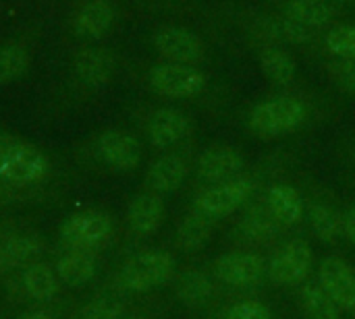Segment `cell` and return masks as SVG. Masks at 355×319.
Returning <instances> with one entry per match:
<instances>
[{
	"label": "cell",
	"mask_w": 355,
	"mask_h": 319,
	"mask_svg": "<svg viewBox=\"0 0 355 319\" xmlns=\"http://www.w3.org/2000/svg\"><path fill=\"white\" fill-rule=\"evenodd\" d=\"M331 71V77L335 81V85L347 93L355 98V60H341V58H335L329 66Z\"/></svg>",
	"instance_id": "cell-33"
},
{
	"label": "cell",
	"mask_w": 355,
	"mask_h": 319,
	"mask_svg": "<svg viewBox=\"0 0 355 319\" xmlns=\"http://www.w3.org/2000/svg\"><path fill=\"white\" fill-rule=\"evenodd\" d=\"M116 319H139V318H135V316H127V318H123V316H121V318H116Z\"/></svg>",
	"instance_id": "cell-38"
},
{
	"label": "cell",
	"mask_w": 355,
	"mask_h": 319,
	"mask_svg": "<svg viewBox=\"0 0 355 319\" xmlns=\"http://www.w3.org/2000/svg\"><path fill=\"white\" fill-rule=\"evenodd\" d=\"M112 218L102 210H81L71 214L58 230L60 243L69 249H94L104 245L112 235Z\"/></svg>",
	"instance_id": "cell-6"
},
{
	"label": "cell",
	"mask_w": 355,
	"mask_h": 319,
	"mask_svg": "<svg viewBox=\"0 0 355 319\" xmlns=\"http://www.w3.org/2000/svg\"><path fill=\"white\" fill-rule=\"evenodd\" d=\"M112 73H114V58L108 50L100 46H87L75 54L73 75L81 85L89 89L104 87L112 79Z\"/></svg>",
	"instance_id": "cell-14"
},
{
	"label": "cell",
	"mask_w": 355,
	"mask_h": 319,
	"mask_svg": "<svg viewBox=\"0 0 355 319\" xmlns=\"http://www.w3.org/2000/svg\"><path fill=\"white\" fill-rule=\"evenodd\" d=\"M262 29L266 31L268 37L283 42V44H293V46H304L314 39V31L300 25L297 21L289 19L287 15L281 17H270L262 23Z\"/></svg>",
	"instance_id": "cell-29"
},
{
	"label": "cell",
	"mask_w": 355,
	"mask_h": 319,
	"mask_svg": "<svg viewBox=\"0 0 355 319\" xmlns=\"http://www.w3.org/2000/svg\"><path fill=\"white\" fill-rule=\"evenodd\" d=\"M96 156L110 170L129 172L135 170L141 162V145L131 133L110 129L96 139Z\"/></svg>",
	"instance_id": "cell-11"
},
{
	"label": "cell",
	"mask_w": 355,
	"mask_h": 319,
	"mask_svg": "<svg viewBox=\"0 0 355 319\" xmlns=\"http://www.w3.org/2000/svg\"><path fill=\"white\" fill-rule=\"evenodd\" d=\"M125 311V301L119 293L96 295L79 313L81 319H116Z\"/></svg>",
	"instance_id": "cell-32"
},
{
	"label": "cell",
	"mask_w": 355,
	"mask_h": 319,
	"mask_svg": "<svg viewBox=\"0 0 355 319\" xmlns=\"http://www.w3.org/2000/svg\"><path fill=\"white\" fill-rule=\"evenodd\" d=\"M310 120V108L304 100L281 93L260 100L248 114V129L260 139H281L302 131Z\"/></svg>",
	"instance_id": "cell-1"
},
{
	"label": "cell",
	"mask_w": 355,
	"mask_h": 319,
	"mask_svg": "<svg viewBox=\"0 0 355 319\" xmlns=\"http://www.w3.org/2000/svg\"><path fill=\"white\" fill-rule=\"evenodd\" d=\"M341 222H343V237L347 239V243L355 249V203H352L341 214Z\"/></svg>",
	"instance_id": "cell-35"
},
{
	"label": "cell",
	"mask_w": 355,
	"mask_h": 319,
	"mask_svg": "<svg viewBox=\"0 0 355 319\" xmlns=\"http://www.w3.org/2000/svg\"><path fill=\"white\" fill-rule=\"evenodd\" d=\"M0 195H2V189H0Z\"/></svg>",
	"instance_id": "cell-39"
},
{
	"label": "cell",
	"mask_w": 355,
	"mask_h": 319,
	"mask_svg": "<svg viewBox=\"0 0 355 319\" xmlns=\"http://www.w3.org/2000/svg\"><path fill=\"white\" fill-rule=\"evenodd\" d=\"M23 289L33 301H52L58 293V276L46 264H31L23 272Z\"/></svg>",
	"instance_id": "cell-28"
},
{
	"label": "cell",
	"mask_w": 355,
	"mask_h": 319,
	"mask_svg": "<svg viewBox=\"0 0 355 319\" xmlns=\"http://www.w3.org/2000/svg\"><path fill=\"white\" fill-rule=\"evenodd\" d=\"M283 15L312 31H318L333 27L337 19V6H333L329 0H285Z\"/></svg>",
	"instance_id": "cell-19"
},
{
	"label": "cell",
	"mask_w": 355,
	"mask_h": 319,
	"mask_svg": "<svg viewBox=\"0 0 355 319\" xmlns=\"http://www.w3.org/2000/svg\"><path fill=\"white\" fill-rule=\"evenodd\" d=\"M175 276V259L166 251H141L119 272V286L127 293H150Z\"/></svg>",
	"instance_id": "cell-3"
},
{
	"label": "cell",
	"mask_w": 355,
	"mask_h": 319,
	"mask_svg": "<svg viewBox=\"0 0 355 319\" xmlns=\"http://www.w3.org/2000/svg\"><path fill=\"white\" fill-rule=\"evenodd\" d=\"M318 282L343 311L355 313V270L345 259L324 257L318 268Z\"/></svg>",
	"instance_id": "cell-12"
},
{
	"label": "cell",
	"mask_w": 355,
	"mask_h": 319,
	"mask_svg": "<svg viewBox=\"0 0 355 319\" xmlns=\"http://www.w3.org/2000/svg\"><path fill=\"white\" fill-rule=\"evenodd\" d=\"M116 21L114 6L108 0H87L73 17V33L81 39L104 37Z\"/></svg>",
	"instance_id": "cell-15"
},
{
	"label": "cell",
	"mask_w": 355,
	"mask_h": 319,
	"mask_svg": "<svg viewBox=\"0 0 355 319\" xmlns=\"http://www.w3.org/2000/svg\"><path fill=\"white\" fill-rule=\"evenodd\" d=\"M324 48L333 58L355 60V25H335L324 33Z\"/></svg>",
	"instance_id": "cell-31"
},
{
	"label": "cell",
	"mask_w": 355,
	"mask_h": 319,
	"mask_svg": "<svg viewBox=\"0 0 355 319\" xmlns=\"http://www.w3.org/2000/svg\"><path fill=\"white\" fill-rule=\"evenodd\" d=\"M214 276L231 289L248 291L262 284V280L268 276V264L264 262V257L256 253L233 251L216 259Z\"/></svg>",
	"instance_id": "cell-8"
},
{
	"label": "cell",
	"mask_w": 355,
	"mask_h": 319,
	"mask_svg": "<svg viewBox=\"0 0 355 319\" xmlns=\"http://www.w3.org/2000/svg\"><path fill=\"white\" fill-rule=\"evenodd\" d=\"M333 6H354L355 0H329Z\"/></svg>",
	"instance_id": "cell-37"
},
{
	"label": "cell",
	"mask_w": 355,
	"mask_h": 319,
	"mask_svg": "<svg viewBox=\"0 0 355 319\" xmlns=\"http://www.w3.org/2000/svg\"><path fill=\"white\" fill-rule=\"evenodd\" d=\"M225 319H272V313L264 303L256 299H245V301L235 303L227 311Z\"/></svg>",
	"instance_id": "cell-34"
},
{
	"label": "cell",
	"mask_w": 355,
	"mask_h": 319,
	"mask_svg": "<svg viewBox=\"0 0 355 319\" xmlns=\"http://www.w3.org/2000/svg\"><path fill=\"white\" fill-rule=\"evenodd\" d=\"M19 319H52V316L48 311H29V313L21 316Z\"/></svg>",
	"instance_id": "cell-36"
},
{
	"label": "cell",
	"mask_w": 355,
	"mask_h": 319,
	"mask_svg": "<svg viewBox=\"0 0 355 319\" xmlns=\"http://www.w3.org/2000/svg\"><path fill=\"white\" fill-rule=\"evenodd\" d=\"M237 228H239L241 237L248 239L250 243L266 245L281 235L283 226L272 218V214L268 212V208L264 203H258V206H250L243 212Z\"/></svg>",
	"instance_id": "cell-21"
},
{
	"label": "cell",
	"mask_w": 355,
	"mask_h": 319,
	"mask_svg": "<svg viewBox=\"0 0 355 319\" xmlns=\"http://www.w3.org/2000/svg\"><path fill=\"white\" fill-rule=\"evenodd\" d=\"M254 191L256 185L245 174L218 185H210L193 197V212L206 216L212 222L225 220L243 210L254 197Z\"/></svg>",
	"instance_id": "cell-2"
},
{
	"label": "cell",
	"mask_w": 355,
	"mask_h": 319,
	"mask_svg": "<svg viewBox=\"0 0 355 319\" xmlns=\"http://www.w3.org/2000/svg\"><path fill=\"white\" fill-rule=\"evenodd\" d=\"M187 174H189V166L185 158L179 154H166L150 164L146 172V185L156 195H171L183 187Z\"/></svg>",
	"instance_id": "cell-16"
},
{
	"label": "cell",
	"mask_w": 355,
	"mask_h": 319,
	"mask_svg": "<svg viewBox=\"0 0 355 319\" xmlns=\"http://www.w3.org/2000/svg\"><path fill=\"white\" fill-rule=\"evenodd\" d=\"M300 307L308 319H341V307L320 286V282H304L300 289Z\"/></svg>",
	"instance_id": "cell-26"
},
{
	"label": "cell",
	"mask_w": 355,
	"mask_h": 319,
	"mask_svg": "<svg viewBox=\"0 0 355 319\" xmlns=\"http://www.w3.org/2000/svg\"><path fill=\"white\" fill-rule=\"evenodd\" d=\"M260 71L262 75L279 87H287L297 77V62L295 58L281 46H266L258 54Z\"/></svg>",
	"instance_id": "cell-22"
},
{
	"label": "cell",
	"mask_w": 355,
	"mask_h": 319,
	"mask_svg": "<svg viewBox=\"0 0 355 319\" xmlns=\"http://www.w3.org/2000/svg\"><path fill=\"white\" fill-rule=\"evenodd\" d=\"M306 220L312 230V235L327 245H335L343 237V222L341 214L324 203V201H312L306 206Z\"/></svg>",
	"instance_id": "cell-23"
},
{
	"label": "cell",
	"mask_w": 355,
	"mask_h": 319,
	"mask_svg": "<svg viewBox=\"0 0 355 319\" xmlns=\"http://www.w3.org/2000/svg\"><path fill=\"white\" fill-rule=\"evenodd\" d=\"M212 233H214V222L191 210L177 226V245L189 253L200 251L202 247H206Z\"/></svg>",
	"instance_id": "cell-27"
},
{
	"label": "cell",
	"mask_w": 355,
	"mask_h": 319,
	"mask_svg": "<svg viewBox=\"0 0 355 319\" xmlns=\"http://www.w3.org/2000/svg\"><path fill=\"white\" fill-rule=\"evenodd\" d=\"M175 295L187 307H202L214 297V282L202 270H187L177 278Z\"/></svg>",
	"instance_id": "cell-24"
},
{
	"label": "cell",
	"mask_w": 355,
	"mask_h": 319,
	"mask_svg": "<svg viewBox=\"0 0 355 319\" xmlns=\"http://www.w3.org/2000/svg\"><path fill=\"white\" fill-rule=\"evenodd\" d=\"M152 46L166 62L198 64L206 54L202 37L181 25H164L156 29L152 35Z\"/></svg>",
	"instance_id": "cell-9"
},
{
	"label": "cell",
	"mask_w": 355,
	"mask_h": 319,
	"mask_svg": "<svg viewBox=\"0 0 355 319\" xmlns=\"http://www.w3.org/2000/svg\"><path fill=\"white\" fill-rule=\"evenodd\" d=\"M148 85L168 100H191L206 91L208 77L196 64L160 62L148 71Z\"/></svg>",
	"instance_id": "cell-5"
},
{
	"label": "cell",
	"mask_w": 355,
	"mask_h": 319,
	"mask_svg": "<svg viewBox=\"0 0 355 319\" xmlns=\"http://www.w3.org/2000/svg\"><path fill=\"white\" fill-rule=\"evenodd\" d=\"M193 129L191 118L179 108H158L148 120V141L156 149H171L185 141Z\"/></svg>",
	"instance_id": "cell-13"
},
{
	"label": "cell",
	"mask_w": 355,
	"mask_h": 319,
	"mask_svg": "<svg viewBox=\"0 0 355 319\" xmlns=\"http://www.w3.org/2000/svg\"><path fill=\"white\" fill-rule=\"evenodd\" d=\"M29 52L19 42H8L0 46V85L15 83L29 69Z\"/></svg>",
	"instance_id": "cell-30"
},
{
	"label": "cell",
	"mask_w": 355,
	"mask_h": 319,
	"mask_svg": "<svg viewBox=\"0 0 355 319\" xmlns=\"http://www.w3.org/2000/svg\"><path fill=\"white\" fill-rule=\"evenodd\" d=\"M164 220V201L156 193H137L127 206V224L139 237L154 235Z\"/></svg>",
	"instance_id": "cell-18"
},
{
	"label": "cell",
	"mask_w": 355,
	"mask_h": 319,
	"mask_svg": "<svg viewBox=\"0 0 355 319\" xmlns=\"http://www.w3.org/2000/svg\"><path fill=\"white\" fill-rule=\"evenodd\" d=\"M245 170V156L233 145H210L196 162V176L202 185H218L241 176Z\"/></svg>",
	"instance_id": "cell-10"
},
{
	"label": "cell",
	"mask_w": 355,
	"mask_h": 319,
	"mask_svg": "<svg viewBox=\"0 0 355 319\" xmlns=\"http://www.w3.org/2000/svg\"><path fill=\"white\" fill-rule=\"evenodd\" d=\"M314 264V253L304 239H291L281 245L268 262V278L277 286H302Z\"/></svg>",
	"instance_id": "cell-7"
},
{
	"label": "cell",
	"mask_w": 355,
	"mask_h": 319,
	"mask_svg": "<svg viewBox=\"0 0 355 319\" xmlns=\"http://www.w3.org/2000/svg\"><path fill=\"white\" fill-rule=\"evenodd\" d=\"M50 174V160L29 143L12 141L0 145V181L15 187L42 183Z\"/></svg>",
	"instance_id": "cell-4"
},
{
	"label": "cell",
	"mask_w": 355,
	"mask_h": 319,
	"mask_svg": "<svg viewBox=\"0 0 355 319\" xmlns=\"http://www.w3.org/2000/svg\"><path fill=\"white\" fill-rule=\"evenodd\" d=\"M98 272H100V264H98L96 255H92L89 251H83V249H71V253L62 255L56 264L58 280L71 289L85 286L87 282H92L96 278Z\"/></svg>",
	"instance_id": "cell-20"
},
{
	"label": "cell",
	"mask_w": 355,
	"mask_h": 319,
	"mask_svg": "<svg viewBox=\"0 0 355 319\" xmlns=\"http://www.w3.org/2000/svg\"><path fill=\"white\" fill-rule=\"evenodd\" d=\"M42 253V241L33 235H17L0 243V274L10 272Z\"/></svg>",
	"instance_id": "cell-25"
},
{
	"label": "cell",
	"mask_w": 355,
	"mask_h": 319,
	"mask_svg": "<svg viewBox=\"0 0 355 319\" xmlns=\"http://www.w3.org/2000/svg\"><path fill=\"white\" fill-rule=\"evenodd\" d=\"M264 206L272 214V218L285 228V226H295L306 218V201L302 193L287 185V183H277L266 191Z\"/></svg>",
	"instance_id": "cell-17"
}]
</instances>
